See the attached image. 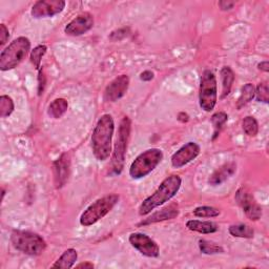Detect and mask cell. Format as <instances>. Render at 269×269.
Instances as JSON below:
<instances>
[{"instance_id": "obj_20", "label": "cell", "mask_w": 269, "mask_h": 269, "mask_svg": "<svg viewBox=\"0 0 269 269\" xmlns=\"http://www.w3.org/2000/svg\"><path fill=\"white\" fill-rule=\"evenodd\" d=\"M67 107H69V103L65 99H55L49 106V115L54 119H58L64 115L67 111Z\"/></svg>"}, {"instance_id": "obj_27", "label": "cell", "mask_w": 269, "mask_h": 269, "mask_svg": "<svg viewBox=\"0 0 269 269\" xmlns=\"http://www.w3.org/2000/svg\"><path fill=\"white\" fill-rule=\"evenodd\" d=\"M14 111V102L9 96L0 97V116L6 118Z\"/></svg>"}, {"instance_id": "obj_1", "label": "cell", "mask_w": 269, "mask_h": 269, "mask_svg": "<svg viewBox=\"0 0 269 269\" xmlns=\"http://www.w3.org/2000/svg\"><path fill=\"white\" fill-rule=\"evenodd\" d=\"M115 130L114 119L111 115H103L97 122L92 136L93 153L99 161L109 159L112 153V139Z\"/></svg>"}, {"instance_id": "obj_12", "label": "cell", "mask_w": 269, "mask_h": 269, "mask_svg": "<svg viewBox=\"0 0 269 269\" xmlns=\"http://www.w3.org/2000/svg\"><path fill=\"white\" fill-rule=\"evenodd\" d=\"M129 78L127 75L118 76L106 86L104 92V100L109 102H115L120 98H122L127 92Z\"/></svg>"}, {"instance_id": "obj_7", "label": "cell", "mask_w": 269, "mask_h": 269, "mask_svg": "<svg viewBox=\"0 0 269 269\" xmlns=\"http://www.w3.org/2000/svg\"><path fill=\"white\" fill-rule=\"evenodd\" d=\"M130 126L131 122L128 117H124L121 121L119 131H118V138L115 145V151L113 155V171L116 174H119L123 169L124 165V159H125V153L127 149V142L129 139L130 134Z\"/></svg>"}, {"instance_id": "obj_35", "label": "cell", "mask_w": 269, "mask_h": 269, "mask_svg": "<svg viewBox=\"0 0 269 269\" xmlns=\"http://www.w3.org/2000/svg\"><path fill=\"white\" fill-rule=\"evenodd\" d=\"M219 6H220L221 10L227 11V10H231V9L234 8L235 3L234 2H226V0H223V2L219 3Z\"/></svg>"}, {"instance_id": "obj_36", "label": "cell", "mask_w": 269, "mask_h": 269, "mask_svg": "<svg viewBox=\"0 0 269 269\" xmlns=\"http://www.w3.org/2000/svg\"><path fill=\"white\" fill-rule=\"evenodd\" d=\"M259 69L261 70V71H263V72H268L269 71V63H268V61H264V62H261L259 65Z\"/></svg>"}, {"instance_id": "obj_14", "label": "cell", "mask_w": 269, "mask_h": 269, "mask_svg": "<svg viewBox=\"0 0 269 269\" xmlns=\"http://www.w3.org/2000/svg\"><path fill=\"white\" fill-rule=\"evenodd\" d=\"M94 26V17L89 13H83L74 18L65 26L64 32L70 36H80L88 32Z\"/></svg>"}, {"instance_id": "obj_30", "label": "cell", "mask_w": 269, "mask_h": 269, "mask_svg": "<svg viewBox=\"0 0 269 269\" xmlns=\"http://www.w3.org/2000/svg\"><path fill=\"white\" fill-rule=\"evenodd\" d=\"M255 96H257L258 101L268 103L269 101V91H268V83L262 82L258 85L255 89Z\"/></svg>"}, {"instance_id": "obj_16", "label": "cell", "mask_w": 269, "mask_h": 269, "mask_svg": "<svg viewBox=\"0 0 269 269\" xmlns=\"http://www.w3.org/2000/svg\"><path fill=\"white\" fill-rule=\"evenodd\" d=\"M236 169H237V166L234 163H227L223 165L222 167H220L211 174V177L209 179V183L213 186L221 184L222 182L226 181L228 178L232 177L235 173Z\"/></svg>"}, {"instance_id": "obj_26", "label": "cell", "mask_w": 269, "mask_h": 269, "mask_svg": "<svg viewBox=\"0 0 269 269\" xmlns=\"http://www.w3.org/2000/svg\"><path fill=\"white\" fill-rule=\"evenodd\" d=\"M199 247L201 251L205 254H216L223 252V248L221 246L211 243V242L206 240H200Z\"/></svg>"}, {"instance_id": "obj_3", "label": "cell", "mask_w": 269, "mask_h": 269, "mask_svg": "<svg viewBox=\"0 0 269 269\" xmlns=\"http://www.w3.org/2000/svg\"><path fill=\"white\" fill-rule=\"evenodd\" d=\"M31 50V42L28 38L19 37L15 39L0 55V70L6 72L15 69L28 55Z\"/></svg>"}, {"instance_id": "obj_31", "label": "cell", "mask_w": 269, "mask_h": 269, "mask_svg": "<svg viewBox=\"0 0 269 269\" xmlns=\"http://www.w3.org/2000/svg\"><path fill=\"white\" fill-rule=\"evenodd\" d=\"M9 30L7 29V26L5 24L0 25V44L5 46L6 42L9 39Z\"/></svg>"}, {"instance_id": "obj_37", "label": "cell", "mask_w": 269, "mask_h": 269, "mask_svg": "<svg viewBox=\"0 0 269 269\" xmlns=\"http://www.w3.org/2000/svg\"><path fill=\"white\" fill-rule=\"evenodd\" d=\"M76 268H94V265L92 263H81V264H79L76 266Z\"/></svg>"}, {"instance_id": "obj_17", "label": "cell", "mask_w": 269, "mask_h": 269, "mask_svg": "<svg viewBox=\"0 0 269 269\" xmlns=\"http://www.w3.org/2000/svg\"><path fill=\"white\" fill-rule=\"evenodd\" d=\"M186 227L193 232H197L199 234H213L218 231V226L216 223L210 221H199V220H191L186 223Z\"/></svg>"}, {"instance_id": "obj_24", "label": "cell", "mask_w": 269, "mask_h": 269, "mask_svg": "<svg viewBox=\"0 0 269 269\" xmlns=\"http://www.w3.org/2000/svg\"><path fill=\"white\" fill-rule=\"evenodd\" d=\"M194 214L198 218H214L220 214V210L210 206H200L194 210Z\"/></svg>"}, {"instance_id": "obj_28", "label": "cell", "mask_w": 269, "mask_h": 269, "mask_svg": "<svg viewBox=\"0 0 269 269\" xmlns=\"http://www.w3.org/2000/svg\"><path fill=\"white\" fill-rule=\"evenodd\" d=\"M47 50L48 49L46 46H38L31 53V62L34 64L37 70H39L40 63H41V59L47 53Z\"/></svg>"}, {"instance_id": "obj_8", "label": "cell", "mask_w": 269, "mask_h": 269, "mask_svg": "<svg viewBox=\"0 0 269 269\" xmlns=\"http://www.w3.org/2000/svg\"><path fill=\"white\" fill-rule=\"evenodd\" d=\"M217 79L211 71H205L202 74L199 101L202 110L211 112L217 104Z\"/></svg>"}, {"instance_id": "obj_5", "label": "cell", "mask_w": 269, "mask_h": 269, "mask_svg": "<svg viewBox=\"0 0 269 269\" xmlns=\"http://www.w3.org/2000/svg\"><path fill=\"white\" fill-rule=\"evenodd\" d=\"M11 241L17 250L29 255L41 254L47 247L46 241L31 232L14 231L11 234Z\"/></svg>"}, {"instance_id": "obj_13", "label": "cell", "mask_w": 269, "mask_h": 269, "mask_svg": "<svg viewBox=\"0 0 269 269\" xmlns=\"http://www.w3.org/2000/svg\"><path fill=\"white\" fill-rule=\"evenodd\" d=\"M200 154V146L195 142H188L181 149L174 153L171 157V164L173 167L180 168L187 163H190L191 161L196 159Z\"/></svg>"}, {"instance_id": "obj_23", "label": "cell", "mask_w": 269, "mask_h": 269, "mask_svg": "<svg viewBox=\"0 0 269 269\" xmlns=\"http://www.w3.org/2000/svg\"><path fill=\"white\" fill-rule=\"evenodd\" d=\"M230 234L233 237L237 238H245V239H251L253 237V230L244 224H239V225H233L230 227Z\"/></svg>"}, {"instance_id": "obj_18", "label": "cell", "mask_w": 269, "mask_h": 269, "mask_svg": "<svg viewBox=\"0 0 269 269\" xmlns=\"http://www.w3.org/2000/svg\"><path fill=\"white\" fill-rule=\"evenodd\" d=\"M179 214V210L177 207L174 206H169L167 208H164L160 211H157L153 213L151 217L147 218L144 222H142V225H147V224H152L160 221H165V220H170L176 218Z\"/></svg>"}, {"instance_id": "obj_22", "label": "cell", "mask_w": 269, "mask_h": 269, "mask_svg": "<svg viewBox=\"0 0 269 269\" xmlns=\"http://www.w3.org/2000/svg\"><path fill=\"white\" fill-rule=\"evenodd\" d=\"M255 96V88L251 83H247L242 88V93L240 95V98L238 100V109H242L247 103H249Z\"/></svg>"}, {"instance_id": "obj_15", "label": "cell", "mask_w": 269, "mask_h": 269, "mask_svg": "<svg viewBox=\"0 0 269 269\" xmlns=\"http://www.w3.org/2000/svg\"><path fill=\"white\" fill-rule=\"evenodd\" d=\"M71 161L70 156L62 154L58 160L54 162V177H55V184L57 188L62 187L70 176Z\"/></svg>"}, {"instance_id": "obj_34", "label": "cell", "mask_w": 269, "mask_h": 269, "mask_svg": "<svg viewBox=\"0 0 269 269\" xmlns=\"http://www.w3.org/2000/svg\"><path fill=\"white\" fill-rule=\"evenodd\" d=\"M140 79L142 80V81H151L152 79H154V73L151 71H145L141 73Z\"/></svg>"}, {"instance_id": "obj_10", "label": "cell", "mask_w": 269, "mask_h": 269, "mask_svg": "<svg viewBox=\"0 0 269 269\" xmlns=\"http://www.w3.org/2000/svg\"><path fill=\"white\" fill-rule=\"evenodd\" d=\"M64 8L63 0H40L33 6L31 14L34 18L53 17L61 13Z\"/></svg>"}, {"instance_id": "obj_38", "label": "cell", "mask_w": 269, "mask_h": 269, "mask_svg": "<svg viewBox=\"0 0 269 269\" xmlns=\"http://www.w3.org/2000/svg\"><path fill=\"white\" fill-rule=\"evenodd\" d=\"M4 197H5V190H3V199H4Z\"/></svg>"}, {"instance_id": "obj_32", "label": "cell", "mask_w": 269, "mask_h": 269, "mask_svg": "<svg viewBox=\"0 0 269 269\" xmlns=\"http://www.w3.org/2000/svg\"><path fill=\"white\" fill-rule=\"evenodd\" d=\"M127 32H128L127 29H121V30H118L116 32H113L112 35H111V39L112 40H120V39H122V38H124V37L127 36Z\"/></svg>"}, {"instance_id": "obj_19", "label": "cell", "mask_w": 269, "mask_h": 269, "mask_svg": "<svg viewBox=\"0 0 269 269\" xmlns=\"http://www.w3.org/2000/svg\"><path fill=\"white\" fill-rule=\"evenodd\" d=\"M78 258V254L77 251L73 248H70L65 250L61 257L55 262L52 267L53 268H62V269H69L72 268L75 264V262L77 261Z\"/></svg>"}, {"instance_id": "obj_2", "label": "cell", "mask_w": 269, "mask_h": 269, "mask_svg": "<svg viewBox=\"0 0 269 269\" xmlns=\"http://www.w3.org/2000/svg\"><path fill=\"white\" fill-rule=\"evenodd\" d=\"M182 184V180L177 174H172V176L166 178L160 186L157 188V191L146 198L139 208V213L141 216L150 213L155 208L159 207L160 205L164 204L165 202L169 201L172 197L176 196L179 192Z\"/></svg>"}, {"instance_id": "obj_11", "label": "cell", "mask_w": 269, "mask_h": 269, "mask_svg": "<svg viewBox=\"0 0 269 269\" xmlns=\"http://www.w3.org/2000/svg\"><path fill=\"white\" fill-rule=\"evenodd\" d=\"M236 201L238 204L244 210L246 216L252 220L257 221L262 216V209L259 206V204L255 202L253 197L245 191L244 188H241L236 194Z\"/></svg>"}, {"instance_id": "obj_6", "label": "cell", "mask_w": 269, "mask_h": 269, "mask_svg": "<svg viewBox=\"0 0 269 269\" xmlns=\"http://www.w3.org/2000/svg\"><path fill=\"white\" fill-rule=\"evenodd\" d=\"M118 202L119 196L117 195H109L98 199L83 211L80 217V224L87 227L97 223L115 207Z\"/></svg>"}, {"instance_id": "obj_4", "label": "cell", "mask_w": 269, "mask_h": 269, "mask_svg": "<svg viewBox=\"0 0 269 269\" xmlns=\"http://www.w3.org/2000/svg\"><path fill=\"white\" fill-rule=\"evenodd\" d=\"M163 159V153L159 149H151L140 154L129 167L132 179H141L151 173Z\"/></svg>"}, {"instance_id": "obj_9", "label": "cell", "mask_w": 269, "mask_h": 269, "mask_svg": "<svg viewBox=\"0 0 269 269\" xmlns=\"http://www.w3.org/2000/svg\"><path fill=\"white\" fill-rule=\"evenodd\" d=\"M129 243L133 248H136L141 254L149 258H156L160 253V248L156 242L146 236L140 233H133L128 238Z\"/></svg>"}, {"instance_id": "obj_29", "label": "cell", "mask_w": 269, "mask_h": 269, "mask_svg": "<svg viewBox=\"0 0 269 269\" xmlns=\"http://www.w3.org/2000/svg\"><path fill=\"white\" fill-rule=\"evenodd\" d=\"M228 117L225 113H217L214 114L212 117H211V122H212V125L214 127V137L216 138L218 136V133L220 131V129L222 128V126L226 123Z\"/></svg>"}, {"instance_id": "obj_21", "label": "cell", "mask_w": 269, "mask_h": 269, "mask_svg": "<svg viewBox=\"0 0 269 269\" xmlns=\"http://www.w3.org/2000/svg\"><path fill=\"white\" fill-rule=\"evenodd\" d=\"M222 83H223V94L222 98H225L231 93L232 86L235 81V74L230 66H225L221 71Z\"/></svg>"}, {"instance_id": "obj_25", "label": "cell", "mask_w": 269, "mask_h": 269, "mask_svg": "<svg viewBox=\"0 0 269 269\" xmlns=\"http://www.w3.org/2000/svg\"><path fill=\"white\" fill-rule=\"evenodd\" d=\"M243 129L246 134H248L249 137H254L255 134L259 131V125L257 120H255L253 117H246L243 120Z\"/></svg>"}, {"instance_id": "obj_33", "label": "cell", "mask_w": 269, "mask_h": 269, "mask_svg": "<svg viewBox=\"0 0 269 269\" xmlns=\"http://www.w3.org/2000/svg\"><path fill=\"white\" fill-rule=\"evenodd\" d=\"M38 81H39V86H38V92H39V95H41L43 89H44V84H46V78L43 73L40 71L39 72V77H38Z\"/></svg>"}]
</instances>
